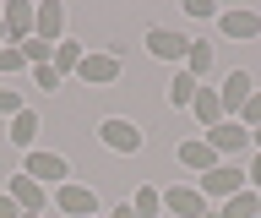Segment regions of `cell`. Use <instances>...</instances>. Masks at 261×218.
Instances as JSON below:
<instances>
[{
	"label": "cell",
	"instance_id": "6da1fadb",
	"mask_svg": "<svg viewBox=\"0 0 261 218\" xmlns=\"http://www.w3.org/2000/svg\"><path fill=\"white\" fill-rule=\"evenodd\" d=\"M196 191H201V197H212L218 207H223L228 197H240V191H250V185H245V169L218 164V169H207V175H201V185H196Z\"/></svg>",
	"mask_w": 261,
	"mask_h": 218
},
{
	"label": "cell",
	"instance_id": "7a4b0ae2",
	"mask_svg": "<svg viewBox=\"0 0 261 218\" xmlns=\"http://www.w3.org/2000/svg\"><path fill=\"white\" fill-rule=\"evenodd\" d=\"M98 142H103V148L109 153H142V126H136V120H125V115H109L103 120V126H98Z\"/></svg>",
	"mask_w": 261,
	"mask_h": 218
},
{
	"label": "cell",
	"instance_id": "3957f363",
	"mask_svg": "<svg viewBox=\"0 0 261 218\" xmlns=\"http://www.w3.org/2000/svg\"><path fill=\"white\" fill-rule=\"evenodd\" d=\"M55 207H60L65 218H98V191H93V185L65 180L60 191H55Z\"/></svg>",
	"mask_w": 261,
	"mask_h": 218
},
{
	"label": "cell",
	"instance_id": "277c9868",
	"mask_svg": "<svg viewBox=\"0 0 261 218\" xmlns=\"http://www.w3.org/2000/svg\"><path fill=\"white\" fill-rule=\"evenodd\" d=\"M22 175H33L38 185H65V175H71V164H65L60 153H38V148H33L28 158H22Z\"/></svg>",
	"mask_w": 261,
	"mask_h": 218
},
{
	"label": "cell",
	"instance_id": "5b68a950",
	"mask_svg": "<svg viewBox=\"0 0 261 218\" xmlns=\"http://www.w3.org/2000/svg\"><path fill=\"white\" fill-rule=\"evenodd\" d=\"M76 77H82V82H93V87H109L114 77H120V55H114V50H93V55H82Z\"/></svg>",
	"mask_w": 261,
	"mask_h": 218
},
{
	"label": "cell",
	"instance_id": "8992f818",
	"mask_svg": "<svg viewBox=\"0 0 261 218\" xmlns=\"http://www.w3.org/2000/svg\"><path fill=\"white\" fill-rule=\"evenodd\" d=\"M218 33L234 38V44H245V38H261V11H245V6H234V11H218Z\"/></svg>",
	"mask_w": 261,
	"mask_h": 218
},
{
	"label": "cell",
	"instance_id": "52a82bcc",
	"mask_svg": "<svg viewBox=\"0 0 261 218\" xmlns=\"http://www.w3.org/2000/svg\"><path fill=\"white\" fill-rule=\"evenodd\" d=\"M163 213H174V218H207V197H201L196 185H169V191H163Z\"/></svg>",
	"mask_w": 261,
	"mask_h": 218
},
{
	"label": "cell",
	"instance_id": "ba28073f",
	"mask_svg": "<svg viewBox=\"0 0 261 218\" xmlns=\"http://www.w3.org/2000/svg\"><path fill=\"white\" fill-rule=\"evenodd\" d=\"M33 17H38V6L11 0V6L0 11V22H6V44H28V38H33Z\"/></svg>",
	"mask_w": 261,
	"mask_h": 218
},
{
	"label": "cell",
	"instance_id": "9c48e42d",
	"mask_svg": "<svg viewBox=\"0 0 261 218\" xmlns=\"http://www.w3.org/2000/svg\"><path fill=\"white\" fill-rule=\"evenodd\" d=\"M147 50L158 55V60H185V55H191V38L185 33H174V28H147Z\"/></svg>",
	"mask_w": 261,
	"mask_h": 218
},
{
	"label": "cell",
	"instance_id": "30bf717a",
	"mask_svg": "<svg viewBox=\"0 0 261 218\" xmlns=\"http://www.w3.org/2000/svg\"><path fill=\"white\" fill-rule=\"evenodd\" d=\"M33 38H44V44H60V38H65V11H60V0H44V6H38V17H33Z\"/></svg>",
	"mask_w": 261,
	"mask_h": 218
},
{
	"label": "cell",
	"instance_id": "8fae6325",
	"mask_svg": "<svg viewBox=\"0 0 261 218\" xmlns=\"http://www.w3.org/2000/svg\"><path fill=\"white\" fill-rule=\"evenodd\" d=\"M256 93V82H250V71H228L223 87H218V99H223V115L234 120V109H245V99Z\"/></svg>",
	"mask_w": 261,
	"mask_h": 218
},
{
	"label": "cell",
	"instance_id": "7c38bea8",
	"mask_svg": "<svg viewBox=\"0 0 261 218\" xmlns=\"http://www.w3.org/2000/svg\"><path fill=\"white\" fill-rule=\"evenodd\" d=\"M6 191H11V202L22 207V213H44V185L33 180V175H11Z\"/></svg>",
	"mask_w": 261,
	"mask_h": 218
},
{
	"label": "cell",
	"instance_id": "4fadbf2b",
	"mask_svg": "<svg viewBox=\"0 0 261 218\" xmlns=\"http://www.w3.org/2000/svg\"><path fill=\"white\" fill-rule=\"evenodd\" d=\"M207 142H212V148H218V158H223V153L245 148V142H250V131H245L240 120H218V126H212V131H207Z\"/></svg>",
	"mask_w": 261,
	"mask_h": 218
},
{
	"label": "cell",
	"instance_id": "5bb4252c",
	"mask_svg": "<svg viewBox=\"0 0 261 218\" xmlns=\"http://www.w3.org/2000/svg\"><path fill=\"white\" fill-rule=\"evenodd\" d=\"M179 164L196 169V175H207V169H218V148H212L207 136L201 142H179Z\"/></svg>",
	"mask_w": 261,
	"mask_h": 218
},
{
	"label": "cell",
	"instance_id": "9a60e30c",
	"mask_svg": "<svg viewBox=\"0 0 261 218\" xmlns=\"http://www.w3.org/2000/svg\"><path fill=\"white\" fill-rule=\"evenodd\" d=\"M191 109H196V120H201L207 131L218 126V120H228V115H223V99H218V87H196V104H191Z\"/></svg>",
	"mask_w": 261,
	"mask_h": 218
},
{
	"label": "cell",
	"instance_id": "2e32d148",
	"mask_svg": "<svg viewBox=\"0 0 261 218\" xmlns=\"http://www.w3.org/2000/svg\"><path fill=\"white\" fill-rule=\"evenodd\" d=\"M261 213V197L256 191H240V197H228L223 207H218V218H256Z\"/></svg>",
	"mask_w": 261,
	"mask_h": 218
},
{
	"label": "cell",
	"instance_id": "e0dca14e",
	"mask_svg": "<svg viewBox=\"0 0 261 218\" xmlns=\"http://www.w3.org/2000/svg\"><path fill=\"white\" fill-rule=\"evenodd\" d=\"M196 77L191 71H174V82H169V104H174V109H185V104H196Z\"/></svg>",
	"mask_w": 261,
	"mask_h": 218
},
{
	"label": "cell",
	"instance_id": "ac0fdd59",
	"mask_svg": "<svg viewBox=\"0 0 261 218\" xmlns=\"http://www.w3.org/2000/svg\"><path fill=\"white\" fill-rule=\"evenodd\" d=\"M130 213H136V218H158V213H163V191H152V185H142V191L130 197Z\"/></svg>",
	"mask_w": 261,
	"mask_h": 218
},
{
	"label": "cell",
	"instance_id": "d6986e66",
	"mask_svg": "<svg viewBox=\"0 0 261 218\" xmlns=\"http://www.w3.org/2000/svg\"><path fill=\"white\" fill-rule=\"evenodd\" d=\"M33 136H38V115H33V109H22V115L11 120V142L33 153Z\"/></svg>",
	"mask_w": 261,
	"mask_h": 218
},
{
	"label": "cell",
	"instance_id": "ffe728a7",
	"mask_svg": "<svg viewBox=\"0 0 261 218\" xmlns=\"http://www.w3.org/2000/svg\"><path fill=\"white\" fill-rule=\"evenodd\" d=\"M185 71H191L196 82H201V77L212 71V44H196V38H191V55H185Z\"/></svg>",
	"mask_w": 261,
	"mask_h": 218
},
{
	"label": "cell",
	"instance_id": "44dd1931",
	"mask_svg": "<svg viewBox=\"0 0 261 218\" xmlns=\"http://www.w3.org/2000/svg\"><path fill=\"white\" fill-rule=\"evenodd\" d=\"M49 66L60 71V77H65V71H76V66H82V50H76V44H65V38H60V44H55V60H49Z\"/></svg>",
	"mask_w": 261,
	"mask_h": 218
},
{
	"label": "cell",
	"instance_id": "7402d4cb",
	"mask_svg": "<svg viewBox=\"0 0 261 218\" xmlns=\"http://www.w3.org/2000/svg\"><path fill=\"white\" fill-rule=\"evenodd\" d=\"M22 66H28V55H22V44H0V77H16Z\"/></svg>",
	"mask_w": 261,
	"mask_h": 218
},
{
	"label": "cell",
	"instance_id": "603a6c76",
	"mask_svg": "<svg viewBox=\"0 0 261 218\" xmlns=\"http://www.w3.org/2000/svg\"><path fill=\"white\" fill-rule=\"evenodd\" d=\"M240 126H245V131H256V126H261V87L250 93V99H245V109H240Z\"/></svg>",
	"mask_w": 261,
	"mask_h": 218
},
{
	"label": "cell",
	"instance_id": "cb8c5ba5",
	"mask_svg": "<svg viewBox=\"0 0 261 218\" xmlns=\"http://www.w3.org/2000/svg\"><path fill=\"white\" fill-rule=\"evenodd\" d=\"M33 87L55 93V87H60V71H55V66H33Z\"/></svg>",
	"mask_w": 261,
	"mask_h": 218
},
{
	"label": "cell",
	"instance_id": "d4e9b609",
	"mask_svg": "<svg viewBox=\"0 0 261 218\" xmlns=\"http://www.w3.org/2000/svg\"><path fill=\"white\" fill-rule=\"evenodd\" d=\"M0 115H22V93H16V87H0Z\"/></svg>",
	"mask_w": 261,
	"mask_h": 218
},
{
	"label": "cell",
	"instance_id": "484cf974",
	"mask_svg": "<svg viewBox=\"0 0 261 218\" xmlns=\"http://www.w3.org/2000/svg\"><path fill=\"white\" fill-rule=\"evenodd\" d=\"M185 11H191L196 22H207V17H218V6H212V0H185Z\"/></svg>",
	"mask_w": 261,
	"mask_h": 218
},
{
	"label": "cell",
	"instance_id": "4316f807",
	"mask_svg": "<svg viewBox=\"0 0 261 218\" xmlns=\"http://www.w3.org/2000/svg\"><path fill=\"white\" fill-rule=\"evenodd\" d=\"M245 185H250V191H256V197H261V153H256V164L245 169Z\"/></svg>",
	"mask_w": 261,
	"mask_h": 218
},
{
	"label": "cell",
	"instance_id": "83f0119b",
	"mask_svg": "<svg viewBox=\"0 0 261 218\" xmlns=\"http://www.w3.org/2000/svg\"><path fill=\"white\" fill-rule=\"evenodd\" d=\"M0 218H22V207L11 202V191H0Z\"/></svg>",
	"mask_w": 261,
	"mask_h": 218
},
{
	"label": "cell",
	"instance_id": "f1b7e54d",
	"mask_svg": "<svg viewBox=\"0 0 261 218\" xmlns=\"http://www.w3.org/2000/svg\"><path fill=\"white\" fill-rule=\"evenodd\" d=\"M109 218H136V213H130V202H125V207H114V213Z\"/></svg>",
	"mask_w": 261,
	"mask_h": 218
},
{
	"label": "cell",
	"instance_id": "f546056e",
	"mask_svg": "<svg viewBox=\"0 0 261 218\" xmlns=\"http://www.w3.org/2000/svg\"><path fill=\"white\" fill-rule=\"evenodd\" d=\"M250 142H256V153H261V126H256V131H250Z\"/></svg>",
	"mask_w": 261,
	"mask_h": 218
},
{
	"label": "cell",
	"instance_id": "4dcf8cb0",
	"mask_svg": "<svg viewBox=\"0 0 261 218\" xmlns=\"http://www.w3.org/2000/svg\"><path fill=\"white\" fill-rule=\"evenodd\" d=\"M22 218H38V213H22Z\"/></svg>",
	"mask_w": 261,
	"mask_h": 218
},
{
	"label": "cell",
	"instance_id": "1f68e13d",
	"mask_svg": "<svg viewBox=\"0 0 261 218\" xmlns=\"http://www.w3.org/2000/svg\"><path fill=\"white\" fill-rule=\"evenodd\" d=\"M0 33H6V22H0Z\"/></svg>",
	"mask_w": 261,
	"mask_h": 218
},
{
	"label": "cell",
	"instance_id": "d6a6232c",
	"mask_svg": "<svg viewBox=\"0 0 261 218\" xmlns=\"http://www.w3.org/2000/svg\"><path fill=\"white\" fill-rule=\"evenodd\" d=\"M207 218H218V213H207Z\"/></svg>",
	"mask_w": 261,
	"mask_h": 218
},
{
	"label": "cell",
	"instance_id": "836d02e7",
	"mask_svg": "<svg viewBox=\"0 0 261 218\" xmlns=\"http://www.w3.org/2000/svg\"><path fill=\"white\" fill-rule=\"evenodd\" d=\"M0 44H6V38H0Z\"/></svg>",
	"mask_w": 261,
	"mask_h": 218
},
{
	"label": "cell",
	"instance_id": "e575fe53",
	"mask_svg": "<svg viewBox=\"0 0 261 218\" xmlns=\"http://www.w3.org/2000/svg\"><path fill=\"white\" fill-rule=\"evenodd\" d=\"M256 218H261V213H256Z\"/></svg>",
	"mask_w": 261,
	"mask_h": 218
}]
</instances>
